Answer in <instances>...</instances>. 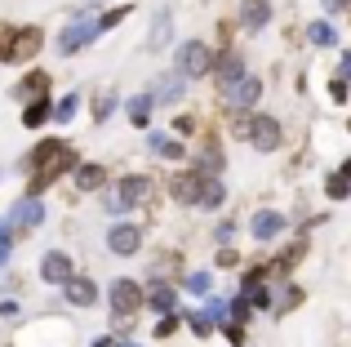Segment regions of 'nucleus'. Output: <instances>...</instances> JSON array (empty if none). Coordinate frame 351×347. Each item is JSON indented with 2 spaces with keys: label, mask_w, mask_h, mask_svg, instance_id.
<instances>
[{
  "label": "nucleus",
  "mask_w": 351,
  "mask_h": 347,
  "mask_svg": "<svg viewBox=\"0 0 351 347\" xmlns=\"http://www.w3.org/2000/svg\"><path fill=\"white\" fill-rule=\"evenodd\" d=\"M147 303H152L156 312H165V316H169V312H173V303H178V298H173V289H152V298H147Z\"/></svg>",
  "instance_id": "nucleus-24"
},
{
  "label": "nucleus",
  "mask_w": 351,
  "mask_h": 347,
  "mask_svg": "<svg viewBox=\"0 0 351 347\" xmlns=\"http://www.w3.org/2000/svg\"><path fill=\"white\" fill-rule=\"evenodd\" d=\"M107 245H112V254H134L143 245V232H138V223H116L107 232Z\"/></svg>",
  "instance_id": "nucleus-9"
},
{
  "label": "nucleus",
  "mask_w": 351,
  "mask_h": 347,
  "mask_svg": "<svg viewBox=\"0 0 351 347\" xmlns=\"http://www.w3.org/2000/svg\"><path fill=\"white\" fill-rule=\"evenodd\" d=\"M103 182H107V169H103V165H80V174H76V187L94 191V187H103Z\"/></svg>",
  "instance_id": "nucleus-20"
},
{
  "label": "nucleus",
  "mask_w": 351,
  "mask_h": 347,
  "mask_svg": "<svg viewBox=\"0 0 351 347\" xmlns=\"http://www.w3.org/2000/svg\"><path fill=\"white\" fill-rule=\"evenodd\" d=\"M98 347H120V343L116 339H98Z\"/></svg>",
  "instance_id": "nucleus-39"
},
{
  "label": "nucleus",
  "mask_w": 351,
  "mask_h": 347,
  "mask_svg": "<svg viewBox=\"0 0 351 347\" xmlns=\"http://www.w3.org/2000/svg\"><path fill=\"white\" fill-rule=\"evenodd\" d=\"M214 85H218V94L223 98H232L236 89H240V80H245V58H240V53L232 49V53H223V58L214 62Z\"/></svg>",
  "instance_id": "nucleus-3"
},
{
  "label": "nucleus",
  "mask_w": 351,
  "mask_h": 347,
  "mask_svg": "<svg viewBox=\"0 0 351 347\" xmlns=\"http://www.w3.org/2000/svg\"><path fill=\"white\" fill-rule=\"evenodd\" d=\"M40 276L49 280V285H67V280L76 276V267H71V259H67V254H45Z\"/></svg>",
  "instance_id": "nucleus-10"
},
{
  "label": "nucleus",
  "mask_w": 351,
  "mask_h": 347,
  "mask_svg": "<svg viewBox=\"0 0 351 347\" xmlns=\"http://www.w3.org/2000/svg\"><path fill=\"white\" fill-rule=\"evenodd\" d=\"M152 147L160 152L165 160H182V147H178V143H173V139H160V134H152Z\"/></svg>",
  "instance_id": "nucleus-22"
},
{
  "label": "nucleus",
  "mask_w": 351,
  "mask_h": 347,
  "mask_svg": "<svg viewBox=\"0 0 351 347\" xmlns=\"http://www.w3.org/2000/svg\"><path fill=\"white\" fill-rule=\"evenodd\" d=\"M45 121H53V103H49V98H36V103H27V112H23V125H27V130H40Z\"/></svg>",
  "instance_id": "nucleus-17"
},
{
  "label": "nucleus",
  "mask_w": 351,
  "mask_h": 347,
  "mask_svg": "<svg viewBox=\"0 0 351 347\" xmlns=\"http://www.w3.org/2000/svg\"><path fill=\"white\" fill-rule=\"evenodd\" d=\"M71 116H76V94H71V98H62V103L53 107V121H71Z\"/></svg>",
  "instance_id": "nucleus-30"
},
{
  "label": "nucleus",
  "mask_w": 351,
  "mask_h": 347,
  "mask_svg": "<svg viewBox=\"0 0 351 347\" xmlns=\"http://www.w3.org/2000/svg\"><path fill=\"white\" fill-rule=\"evenodd\" d=\"M280 227H285V218L276 214V209H263V214L254 218V236H258V241H271V236H280Z\"/></svg>",
  "instance_id": "nucleus-18"
},
{
  "label": "nucleus",
  "mask_w": 351,
  "mask_h": 347,
  "mask_svg": "<svg viewBox=\"0 0 351 347\" xmlns=\"http://www.w3.org/2000/svg\"><path fill=\"white\" fill-rule=\"evenodd\" d=\"M40 45H45L40 27H18V36H14V62L36 58V49H40Z\"/></svg>",
  "instance_id": "nucleus-12"
},
{
  "label": "nucleus",
  "mask_w": 351,
  "mask_h": 347,
  "mask_svg": "<svg viewBox=\"0 0 351 347\" xmlns=\"http://www.w3.org/2000/svg\"><path fill=\"white\" fill-rule=\"evenodd\" d=\"M152 103H156V98H147V94L129 98V121H134L138 130H147V121H152Z\"/></svg>",
  "instance_id": "nucleus-19"
},
{
  "label": "nucleus",
  "mask_w": 351,
  "mask_h": 347,
  "mask_svg": "<svg viewBox=\"0 0 351 347\" xmlns=\"http://www.w3.org/2000/svg\"><path fill=\"white\" fill-rule=\"evenodd\" d=\"M325 187H329V196H334V200H343V196H347V191H351V187H347V178H343V174H329V182H325Z\"/></svg>",
  "instance_id": "nucleus-28"
},
{
  "label": "nucleus",
  "mask_w": 351,
  "mask_h": 347,
  "mask_svg": "<svg viewBox=\"0 0 351 347\" xmlns=\"http://www.w3.org/2000/svg\"><path fill=\"white\" fill-rule=\"evenodd\" d=\"M67 298L76 307H89V303H98V289H94V280H85V276H71L67 280Z\"/></svg>",
  "instance_id": "nucleus-16"
},
{
  "label": "nucleus",
  "mask_w": 351,
  "mask_h": 347,
  "mask_svg": "<svg viewBox=\"0 0 351 347\" xmlns=\"http://www.w3.org/2000/svg\"><path fill=\"white\" fill-rule=\"evenodd\" d=\"M298 259H302V245H293V250H285L280 259H276V272H289V267H293Z\"/></svg>",
  "instance_id": "nucleus-29"
},
{
  "label": "nucleus",
  "mask_w": 351,
  "mask_h": 347,
  "mask_svg": "<svg viewBox=\"0 0 351 347\" xmlns=\"http://www.w3.org/2000/svg\"><path fill=\"white\" fill-rule=\"evenodd\" d=\"M311 45H334V27H329V23H311Z\"/></svg>",
  "instance_id": "nucleus-27"
},
{
  "label": "nucleus",
  "mask_w": 351,
  "mask_h": 347,
  "mask_svg": "<svg viewBox=\"0 0 351 347\" xmlns=\"http://www.w3.org/2000/svg\"><path fill=\"white\" fill-rule=\"evenodd\" d=\"M249 143H254V152L280 147V125H276V116H254V121H249Z\"/></svg>",
  "instance_id": "nucleus-5"
},
{
  "label": "nucleus",
  "mask_w": 351,
  "mask_h": 347,
  "mask_svg": "<svg viewBox=\"0 0 351 347\" xmlns=\"http://www.w3.org/2000/svg\"><path fill=\"white\" fill-rule=\"evenodd\" d=\"M298 303H302V289H293V285H289V294L280 298V307H276V312H289V307H298Z\"/></svg>",
  "instance_id": "nucleus-32"
},
{
  "label": "nucleus",
  "mask_w": 351,
  "mask_h": 347,
  "mask_svg": "<svg viewBox=\"0 0 351 347\" xmlns=\"http://www.w3.org/2000/svg\"><path fill=\"white\" fill-rule=\"evenodd\" d=\"M18 98H49V76H45V71H27L23 76V85H18Z\"/></svg>",
  "instance_id": "nucleus-15"
},
{
  "label": "nucleus",
  "mask_w": 351,
  "mask_h": 347,
  "mask_svg": "<svg viewBox=\"0 0 351 347\" xmlns=\"http://www.w3.org/2000/svg\"><path fill=\"white\" fill-rule=\"evenodd\" d=\"M196 174H200V178H205V174H223V152H205Z\"/></svg>",
  "instance_id": "nucleus-26"
},
{
  "label": "nucleus",
  "mask_w": 351,
  "mask_h": 347,
  "mask_svg": "<svg viewBox=\"0 0 351 347\" xmlns=\"http://www.w3.org/2000/svg\"><path fill=\"white\" fill-rule=\"evenodd\" d=\"M209 67H214V53H209V45L187 40V45L178 49V76H182V80H200Z\"/></svg>",
  "instance_id": "nucleus-2"
},
{
  "label": "nucleus",
  "mask_w": 351,
  "mask_h": 347,
  "mask_svg": "<svg viewBox=\"0 0 351 347\" xmlns=\"http://www.w3.org/2000/svg\"><path fill=\"white\" fill-rule=\"evenodd\" d=\"M165 45H169V14L156 18V32H152V45H147V49H165Z\"/></svg>",
  "instance_id": "nucleus-23"
},
{
  "label": "nucleus",
  "mask_w": 351,
  "mask_h": 347,
  "mask_svg": "<svg viewBox=\"0 0 351 347\" xmlns=\"http://www.w3.org/2000/svg\"><path fill=\"white\" fill-rule=\"evenodd\" d=\"M143 303H147V298H143V289H138L134 280H112V312L134 316Z\"/></svg>",
  "instance_id": "nucleus-6"
},
{
  "label": "nucleus",
  "mask_w": 351,
  "mask_h": 347,
  "mask_svg": "<svg viewBox=\"0 0 351 347\" xmlns=\"http://www.w3.org/2000/svg\"><path fill=\"white\" fill-rule=\"evenodd\" d=\"M236 263H240L236 250H223V254H218V267H236Z\"/></svg>",
  "instance_id": "nucleus-38"
},
{
  "label": "nucleus",
  "mask_w": 351,
  "mask_h": 347,
  "mask_svg": "<svg viewBox=\"0 0 351 347\" xmlns=\"http://www.w3.org/2000/svg\"><path fill=\"white\" fill-rule=\"evenodd\" d=\"M343 178H347V182H351V160H347V165H343Z\"/></svg>",
  "instance_id": "nucleus-40"
},
{
  "label": "nucleus",
  "mask_w": 351,
  "mask_h": 347,
  "mask_svg": "<svg viewBox=\"0 0 351 347\" xmlns=\"http://www.w3.org/2000/svg\"><path fill=\"white\" fill-rule=\"evenodd\" d=\"M169 191H173V200H178V205H200V191H205V178H200L196 169H191V174H178V178L169 182Z\"/></svg>",
  "instance_id": "nucleus-8"
},
{
  "label": "nucleus",
  "mask_w": 351,
  "mask_h": 347,
  "mask_svg": "<svg viewBox=\"0 0 351 347\" xmlns=\"http://www.w3.org/2000/svg\"><path fill=\"white\" fill-rule=\"evenodd\" d=\"M267 18H271L267 0H245V14H240V27H245V32H263Z\"/></svg>",
  "instance_id": "nucleus-13"
},
{
  "label": "nucleus",
  "mask_w": 351,
  "mask_h": 347,
  "mask_svg": "<svg viewBox=\"0 0 351 347\" xmlns=\"http://www.w3.org/2000/svg\"><path fill=\"white\" fill-rule=\"evenodd\" d=\"M36 223H45V205H40L36 196L18 200V205H14V214H9V227H14V232H32Z\"/></svg>",
  "instance_id": "nucleus-7"
},
{
  "label": "nucleus",
  "mask_w": 351,
  "mask_h": 347,
  "mask_svg": "<svg viewBox=\"0 0 351 347\" xmlns=\"http://www.w3.org/2000/svg\"><path fill=\"white\" fill-rule=\"evenodd\" d=\"M112 103H116V94H98V98H94V112H98V121H107Z\"/></svg>",
  "instance_id": "nucleus-31"
},
{
  "label": "nucleus",
  "mask_w": 351,
  "mask_h": 347,
  "mask_svg": "<svg viewBox=\"0 0 351 347\" xmlns=\"http://www.w3.org/2000/svg\"><path fill=\"white\" fill-rule=\"evenodd\" d=\"M258 98H263V80L245 76V80H240V89H236L232 98H227V103H232V107H240V112H245V107H254V103H258Z\"/></svg>",
  "instance_id": "nucleus-14"
},
{
  "label": "nucleus",
  "mask_w": 351,
  "mask_h": 347,
  "mask_svg": "<svg viewBox=\"0 0 351 347\" xmlns=\"http://www.w3.org/2000/svg\"><path fill=\"white\" fill-rule=\"evenodd\" d=\"M27 165L36 169V174H32V187H27V196L40 200V191L49 187V182H58L67 169H76V152H71L67 143L53 139V143H40V147H36V156L27 160Z\"/></svg>",
  "instance_id": "nucleus-1"
},
{
  "label": "nucleus",
  "mask_w": 351,
  "mask_h": 347,
  "mask_svg": "<svg viewBox=\"0 0 351 347\" xmlns=\"http://www.w3.org/2000/svg\"><path fill=\"white\" fill-rule=\"evenodd\" d=\"M227 339L240 347V343H245V325H236V321H232V325H227Z\"/></svg>",
  "instance_id": "nucleus-36"
},
{
  "label": "nucleus",
  "mask_w": 351,
  "mask_h": 347,
  "mask_svg": "<svg viewBox=\"0 0 351 347\" xmlns=\"http://www.w3.org/2000/svg\"><path fill=\"white\" fill-rule=\"evenodd\" d=\"M223 196H227V191H223V182H218V178H205V191H200V205H205V209H218V205H223Z\"/></svg>",
  "instance_id": "nucleus-21"
},
{
  "label": "nucleus",
  "mask_w": 351,
  "mask_h": 347,
  "mask_svg": "<svg viewBox=\"0 0 351 347\" xmlns=\"http://www.w3.org/2000/svg\"><path fill=\"white\" fill-rule=\"evenodd\" d=\"M120 18H125V9H107V14H103V18H98V27H116V23H120Z\"/></svg>",
  "instance_id": "nucleus-35"
},
{
  "label": "nucleus",
  "mask_w": 351,
  "mask_h": 347,
  "mask_svg": "<svg viewBox=\"0 0 351 347\" xmlns=\"http://www.w3.org/2000/svg\"><path fill=\"white\" fill-rule=\"evenodd\" d=\"M173 330H178V321H173V316H165V321H160V330H156V334H160V339H169Z\"/></svg>",
  "instance_id": "nucleus-37"
},
{
  "label": "nucleus",
  "mask_w": 351,
  "mask_h": 347,
  "mask_svg": "<svg viewBox=\"0 0 351 347\" xmlns=\"http://www.w3.org/2000/svg\"><path fill=\"white\" fill-rule=\"evenodd\" d=\"M94 32H98L94 18H80V23H71L67 32H62V40H58V53H76V49H80V45H85Z\"/></svg>",
  "instance_id": "nucleus-11"
},
{
  "label": "nucleus",
  "mask_w": 351,
  "mask_h": 347,
  "mask_svg": "<svg viewBox=\"0 0 351 347\" xmlns=\"http://www.w3.org/2000/svg\"><path fill=\"white\" fill-rule=\"evenodd\" d=\"M187 289H191V294H205V289H209V276H205V272H196V276H187Z\"/></svg>",
  "instance_id": "nucleus-33"
},
{
  "label": "nucleus",
  "mask_w": 351,
  "mask_h": 347,
  "mask_svg": "<svg viewBox=\"0 0 351 347\" xmlns=\"http://www.w3.org/2000/svg\"><path fill=\"white\" fill-rule=\"evenodd\" d=\"M178 89H182V76H165V85L156 89V103H173V98H178Z\"/></svg>",
  "instance_id": "nucleus-25"
},
{
  "label": "nucleus",
  "mask_w": 351,
  "mask_h": 347,
  "mask_svg": "<svg viewBox=\"0 0 351 347\" xmlns=\"http://www.w3.org/2000/svg\"><path fill=\"white\" fill-rule=\"evenodd\" d=\"M147 196H152V182H147V178H138V174H129V178L116 187V196L107 200V205H112L116 214H120V209H129V205H143Z\"/></svg>",
  "instance_id": "nucleus-4"
},
{
  "label": "nucleus",
  "mask_w": 351,
  "mask_h": 347,
  "mask_svg": "<svg viewBox=\"0 0 351 347\" xmlns=\"http://www.w3.org/2000/svg\"><path fill=\"white\" fill-rule=\"evenodd\" d=\"M9 245H14V236H9V227H0V267H5V259H9Z\"/></svg>",
  "instance_id": "nucleus-34"
}]
</instances>
